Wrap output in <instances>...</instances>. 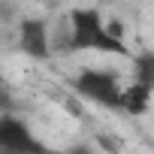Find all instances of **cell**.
Masks as SVG:
<instances>
[{
	"mask_svg": "<svg viewBox=\"0 0 154 154\" xmlns=\"http://www.w3.org/2000/svg\"><path fill=\"white\" fill-rule=\"evenodd\" d=\"M66 51H100V54H118L133 57L130 45L124 42V30L103 18L97 6H72L66 12Z\"/></svg>",
	"mask_w": 154,
	"mask_h": 154,
	"instance_id": "obj_1",
	"label": "cell"
},
{
	"mask_svg": "<svg viewBox=\"0 0 154 154\" xmlns=\"http://www.w3.org/2000/svg\"><path fill=\"white\" fill-rule=\"evenodd\" d=\"M69 85H72V91L79 94L82 100H88L94 106H103V109L121 112V91H124V85L118 82L115 72L88 66V69H82L79 75H75Z\"/></svg>",
	"mask_w": 154,
	"mask_h": 154,
	"instance_id": "obj_2",
	"label": "cell"
},
{
	"mask_svg": "<svg viewBox=\"0 0 154 154\" xmlns=\"http://www.w3.org/2000/svg\"><path fill=\"white\" fill-rule=\"evenodd\" d=\"M0 154H63L48 148L18 112L0 115Z\"/></svg>",
	"mask_w": 154,
	"mask_h": 154,
	"instance_id": "obj_3",
	"label": "cell"
},
{
	"mask_svg": "<svg viewBox=\"0 0 154 154\" xmlns=\"http://www.w3.org/2000/svg\"><path fill=\"white\" fill-rule=\"evenodd\" d=\"M18 48L21 54L33 57V60H45L51 57V33H48V21L45 18H21L18 24Z\"/></svg>",
	"mask_w": 154,
	"mask_h": 154,
	"instance_id": "obj_4",
	"label": "cell"
},
{
	"mask_svg": "<svg viewBox=\"0 0 154 154\" xmlns=\"http://www.w3.org/2000/svg\"><path fill=\"white\" fill-rule=\"evenodd\" d=\"M148 106H151V88L133 82L130 88L121 91V112H127V115H145Z\"/></svg>",
	"mask_w": 154,
	"mask_h": 154,
	"instance_id": "obj_5",
	"label": "cell"
},
{
	"mask_svg": "<svg viewBox=\"0 0 154 154\" xmlns=\"http://www.w3.org/2000/svg\"><path fill=\"white\" fill-rule=\"evenodd\" d=\"M130 60H133V69H136V79L133 82H139L145 88H154V54L151 51H142V54H133Z\"/></svg>",
	"mask_w": 154,
	"mask_h": 154,
	"instance_id": "obj_6",
	"label": "cell"
},
{
	"mask_svg": "<svg viewBox=\"0 0 154 154\" xmlns=\"http://www.w3.org/2000/svg\"><path fill=\"white\" fill-rule=\"evenodd\" d=\"M6 112H18V100H15L9 82L0 75V115H6Z\"/></svg>",
	"mask_w": 154,
	"mask_h": 154,
	"instance_id": "obj_7",
	"label": "cell"
},
{
	"mask_svg": "<svg viewBox=\"0 0 154 154\" xmlns=\"http://www.w3.org/2000/svg\"><path fill=\"white\" fill-rule=\"evenodd\" d=\"M97 142H100V148H103L106 154H121V142H118V139H115L112 133H103V136H100Z\"/></svg>",
	"mask_w": 154,
	"mask_h": 154,
	"instance_id": "obj_8",
	"label": "cell"
},
{
	"mask_svg": "<svg viewBox=\"0 0 154 154\" xmlns=\"http://www.w3.org/2000/svg\"><path fill=\"white\" fill-rule=\"evenodd\" d=\"M63 154H100V151H97L94 145H85V142H82V145H72V148H66Z\"/></svg>",
	"mask_w": 154,
	"mask_h": 154,
	"instance_id": "obj_9",
	"label": "cell"
},
{
	"mask_svg": "<svg viewBox=\"0 0 154 154\" xmlns=\"http://www.w3.org/2000/svg\"><path fill=\"white\" fill-rule=\"evenodd\" d=\"M97 3H109V0H97Z\"/></svg>",
	"mask_w": 154,
	"mask_h": 154,
	"instance_id": "obj_10",
	"label": "cell"
}]
</instances>
